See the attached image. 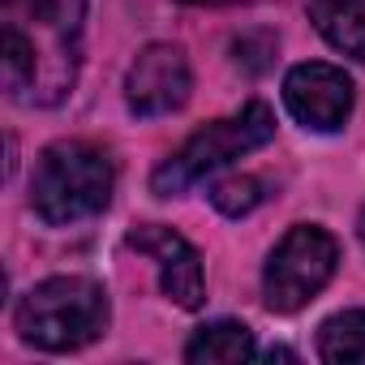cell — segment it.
I'll return each instance as SVG.
<instances>
[{
  "instance_id": "obj_1",
  "label": "cell",
  "mask_w": 365,
  "mask_h": 365,
  "mask_svg": "<svg viewBox=\"0 0 365 365\" xmlns=\"http://www.w3.org/2000/svg\"><path fill=\"white\" fill-rule=\"evenodd\" d=\"M86 0H0V65L18 103H61L82 65Z\"/></svg>"
},
{
  "instance_id": "obj_2",
  "label": "cell",
  "mask_w": 365,
  "mask_h": 365,
  "mask_svg": "<svg viewBox=\"0 0 365 365\" xmlns=\"http://www.w3.org/2000/svg\"><path fill=\"white\" fill-rule=\"evenodd\" d=\"M112 305L103 284L86 275H52L35 284L14 314V327L39 352H78L108 331Z\"/></svg>"
},
{
  "instance_id": "obj_3",
  "label": "cell",
  "mask_w": 365,
  "mask_h": 365,
  "mask_svg": "<svg viewBox=\"0 0 365 365\" xmlns=\"http://www.w3.org/2000/svg\"><path fill=\"white\" fill-rule=\"evenodd\" d=\"M112 185L116 172L108 150H99L95 142H52L39 159H35V176H31V207L43 224L65 228L78 220L99 215L112 202Z\"/></svg>"
},
{
  "instance_id": "obj_4",
  "label": "cell",
  "mask_w": 365,
  "mask_h": 365,
  "mask_svg": "<svg viewBox=\"0 0 365 365\" xmlns=\"http://www.w3.org/2000/svg\"><path fill=\"white\" fill-rule=\"evenodd\" d=\"M271 138H275V112H271L262 99H250L241 112L202 125L176 155H168V159L155 168V176H150V190H155L159 198L185 194L190 185H198V180H207L211 172L228 168L232 159H241V155L267 146Z\"/></svg>"
},
{
  "instance_id": "obj_5",
  "label": "cell",
  "mask_w": 365,
  "mask_h": 365,
  "mask_svg": "<svg viewBox=\"0 0 365 365\" xmlns=\"http://www.w3.org/2000/svg\"><path fill=\"white\" fill-rule=\"evenodd\" d=\"M339 267V241L318 224H297L284 232V241L271 250L262 267V297L275 314L305 309L335 275Z\"/></svg>"
},
{
  "instance_id": "obj_6",
  "label": "cell",
  "mask_w": 365,
  "mask_h": 365,
  "mask_svg": "<svg viewBox=\"0 0 365 365\" xmlns=\"http://www.w3.org/2000/svg\"><path fill=\"white\" fill-rule=\"evenodd\" d=\"M190 91H194V73L176 43H146L125 73V103L142 120L180 112L190 103Z\"/></svg>"
},
{
  "instance_id": "obj_7",
  "label": "cell",
  "mask_w": 365,
  "mask_h": 365,
  "mask_svg": "<svg viewBox=\"0 0 365 365\" xmlns=\"http://www.w3.org/2000/svg\"><path fill=\"white\" fill-rule=\"evenodd\" d=\"M352 99H356L352 78L339 65L305 61V65H292L284 73V108L292 112L297 125H305L314 133L344 129L352 116Z\"/></svg>"
},
{
  "instance_id": "obj_8",
  "label": "cell",
  "mask_w": 365,
  "mask_h": 365,
  "mask_svg": "<svg viewBox=\"0 0 365 365\" xmlns=\"http://www.w3.org/2000/svg\"><path fill=\"white\" fill-rule=\"evenodd\" d=\"M129 250L150 258L159 267V288L172 305L180 309H202L207 301V275H202V254L168 224H138L125 237Z\"/></svg>"
},
{
  "instance_id": "obj_9",
  "label": "cell",
  "mask_w": 365,
  "mask_h": 365,
  "mask_svg": "<svg viewBox=\"0 0 365 365\" xmlns=\"http://www.w3.org/2000/svg\"><path fill=\"white\" fill-rule=\"evenodd\" d=\"M250 356H258V344H254V331L237 318L207 322L185 344V361H194V365H232V361H250Z\"/></svg>"
},
{
  "instance_id": "obj_10",
  "label": "cell",
  "mask_w": 365,
  "mask_h": 365,
  "mask_svg": "<svg viewBox=\"0 0 365 365\" xmlns=\"http://www.w3.org/2000/svg\"><path fill=\"white\" fill-rule=\"evenodd\" d=\"M309 18L335 52L365 61V0H309Z\"/></svg>"
},
{
  "instance_id": "obj_11",
  "label": "cell",
  "mask_w": 365,
  "mask_h": 365,
  "mask_svg": "<svg viewBox=\"0 0 365 365\" xmlns=\"http://www.w3.org/2000/svg\"><path fill=\"white\" fill-rule=\"evenodd\" d=\"M318 356L327 365H365V309H339L318 327Z\"/></svg>"
},
{
  "instance_id": "obj_12",
  "label": "cell",
  "mask_w": 365,
  "mask_h": 365,
  "mask_svg": "<svg viewBox=\"0 0 365 365\" xmlns=\"http://www.w3.org/2000/svg\"><path fill=\"white\" fill-rule=\"evenodd\" d=\"M207 194H211V207L220 215H228V220H241V215H250V211H258L267 202V185H262L258 176H250V172L220 176Z\"/></svg>"
},
{
  "instance_id": "obj_13",
  "label": "cell",
  "mask_w": 365,
  "mask_h": 365,
  "mask_svg": "<svg viewBox=\"0 0 365 365\" xmlns=\"http://www.w3.org/2000/svg\"><path fill=\"white\" fill-rule=\"evenodd\" d=\"M267 361H297V352H292V348H271Z\"/></svg>"
},
{
  "instance_id": "obj_14",
  "label": "cell",
  "mask_w": 365,
  "mask_h": 365,
  "mask_svg": "<svg viewBox=\"0 0 365 365\" xmlns=\"http://www.w3.org/2000/svg\"><path fill=\"white\" fill-rule=\"evenodd\" d=\"M356 237H361V245H365V207H361V215H356Z\"/></svg>"
},
{
  "instance_id": "obj_15",
  "label": "cell",
  "mask_w": 365,
  "mask_h": 365,
  "mask_svg": "<svg viewBox=\"0 0 365 365\" xmlns=\"http://www.w3.org/2000/svg\"><path fill=\"white\" fill-rule=\"evenodd\" d=\"M180 5H228V0H180Z\"/></svg>"
}]
</instances>
